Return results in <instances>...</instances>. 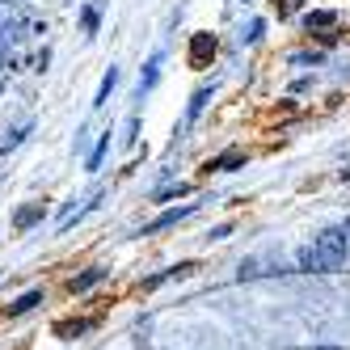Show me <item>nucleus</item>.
I'll return each instance as SVG.
<instances>
[{"mask_svg": "<svg viewBox=\"0 0 350 350\" xmlns=\"http://www.w3.org/2000/svg\"><path fill=\"white\" fill-rule=\"evenodd\" d=\"M312 245H317V254L325 258V270H329V274L346 266V254H350V241H346V228H325V232H321V237H317Z\"/></svg>", "mask_w": 350, "mask_h": 350, "instance_id": "1", "label": "nucleus"}, {"mask_svg": "<svg viewBox=\"0 0 350 350\" xmlns=\"http://www.w3.org/2000/svg\"><path fill=\"white\" fill-rule=\"evenodd\" d=\"M186 215H194V203H186V207H173V211L157 215L152 224H144V237H152V232H165V228H173V224H182Z\"/></svg>", "mask_w": 350, "mask_h": 350, "instance_id": "2", "label": "nucleus"}, {"mask_svg": "<svg viewBox=\"0 0 350 350\" xmlns=\"http://www.w3.org/2000/svg\"><path fill=\"white\" fill-rule=\"evenodd\" d=\"M295 262H299V270H308V274H329V270H325V258L317 254V245H299Z\"/></svg>", "mask_w": 350, "mask_h": 350, "instance_id": "3", "label": "nucleus"}, {"mask_svg": "<svg viewBox=\"0 0 350 350\" xmlns=\"http://www.w3.org/2000/svg\"><path fill=\"white\" fill-rule=\"evenodd\" d=\"M106 274H110L106 266H89L85 274H77V279H72V291H89V287H97V283H102Z\"/></svg>", "mask_w": 350, "mask_h": 350, "instance_id": "4", "label": "nucleus"}, {"mask_svg": "<svg viewBox=\"0 0 350 350\" xmlns=\"http://www.w3.org/2000/svg\"><path fill=\"white\" fill-rule=\"evenodd\" d=\"M161 59H165V55H161V51H157V55H152V59H148V68H144V77H139V89H135V93H139V97H144V93H148V89H152V85H157V77H161Z\"/></svg>", "mask_w": 350, "mask_h": 350, "instance_id": "5", "label": "nucleus"}, {"mask_svg": "<svg viewBox=\"0 0 350 350\" xmlns=\"http://www.w3.org/2000/svg\"><path fill=\"white\" fill-rule=\"evenodd\" d=\"M211 93H215V85H203V89H198V93L190 97V106H186V122H194L198 114H203V106L211 102Z\"/></svg>", "mask_w": 350, "mask_h": 350, "instance_id": "6", "label": "nucleus"}, {"mask_svg": "<svg viewBox=\"0 0 350 350\" xmlns=\"http://www.w3.org/2000/svg\"><path fill=\"white\" fill-rule=\"evenodd\" d=\"M34 304H42V287H34V291H26V295H17L13 304H9V317H21V312H30Z\"/></svg>", "mask_w": 350, "mask_h": 350, "instance_id": "7", "label": "nucleus"}, {"mask_svg": "<svg viewBox=\"0 0 350 350\" xmlns=\"http://www.w3.org/2000/svg\"><path fill=\"white\" fill-rule=\"evenodd\" d=\"M114 85H118V68H110L106 77H102V85H97V97H93V106H106V102H110V93H114Z\"/></svg>", "mask_w": 350, "mask_h": 350, "instance_id": "8", "label": "nucleus"}, {"mask_svg": "<svg viewBox=\"0 0 350 350\" xmlns=\"http://www.w3.org/2000/svg\"><path fill=\"white\" fill-rule=\"evenodd\" d=\"M38 219H42V203H30V207H21V211H17V219H13V224H17L21 232H26V228H34Z\"/></svg>", "mask_w": 350, "mask_h": 350, "instance_id": "9", "label": "nucleus"}, {"mask_svg": "<svg viewBox=\"0 0 350 350\" xmlns=\"http://www.w3.org/2000/svg\"><path fill=\"white\" fill-rule=\"evenodd\" d=\"M106 152H110V131L93 144V152H89V161H85V169H102V161H106Z\"/></svg>", "mask_w": 350, "mask_h": 350, "instance_id": "10", "label": "nucleus"}, {"mask_svg": "<svg viewBox=\"0 0 350 350\" xmlns=\"http://www.w3.org/2000/svg\"><path fill=\"white\" fill-rule=\"evenodd\" d=\"M26 135H30V122H21V127H13L5 139H0V152H9V148H17V144L26 139Z\"/></svg>", "mask_w": 350, "mask_h": 350, "instance_id": "11", "label": "nucleus"}, {"mask_svg": "<svg viewBox=\"0 0 350 350\" xmlns=\"http://www.w3.org/2000/svg\"><path fill=\"white\" fill-rule=\"evenodd\" d=\"M241 161H245V157L237 152V148H228V152H224V157H215V161H211V169H219V173H228V169H232V165H241Z\"/></svg>", "mask_w": 350, "mask_h": 350, "instance_id": "12", "label": "nucleus"}, {"mask_svg": "<svg viewBox=\"0 0 350 350\" xmlns=\"http://www.w3.org/2000/svg\"><path fill=\"white\" fill-rule=\"evenodd\" d=\"M334 21H338L334 13H308V17H304V26H308V30H325V26H334Z\"/></svg>", "mask_w": 350, "mask_h": 350, "instance_id": "13", "label": "nucleus"}, {"mask_svg": "<svg viewBox=\"0 0 350 350\" xmlns=\"http://www.w3.org/2000/svg\"><path fill=\"white\" fill-rule=\"evenodd\" d=\"M81 21H85V34H97V9H85Z\"/></svg>", "mask_w": 350, "mask_h": 350, "instance_id": "14", "label": "nucleus"}, {"mask_svg": "<svg viewBox=\"0 0 350 350\" xmlns=\"http://www.w3.org/2000/svg\"><path fill=\"white\" fill-rule=\"evenodd\" d=\"M342 228H346V237H350V215H346V224H342Z\"/></svg>", "mask_w": 350, "mask_h": 350, "instance_id": "15", "label": "nucleus"}, {"mask_svg": "<svg viewBox=\"0 0 350 350\" xmlns=\"http://www.w3.org/2000/svg\"><path fill=\"white\" fill-rule=\"evenodd\" d=\"M321 350H338V346H321Z\"/></svg>", "mask_w": 350, "mask_h": 350, "instance_id": "16", "label": "nucleus"}]
</instances>
